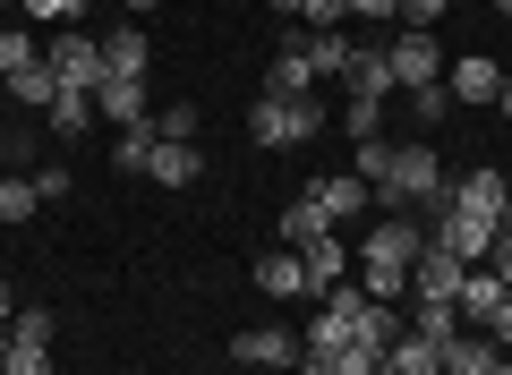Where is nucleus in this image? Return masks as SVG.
<instances>
[{"label": "nucleus", "mask_w": 512, "mask_h": 375, "mask_svg": "<svg viewBox=\"0 0 512 375\" xmlns=\"http://www.w3.org/2000/svg\"><path fill=\"white\" fill-rule=\"evenodd\" d=\"M419 248H427V222H419V214H384L376 231H367V248H359V290H367V299H393V307H402V299H410V265H419Z\"/></svg>", "instance_id": "f257e3e1"}, {"label": "nucleus", "mask_w": 512, "mask_h": 375, "mask_svg": "<svg viewBox=\"0 0 512 375\" xmlns=\"http://www.w3.org/2000/svg\"><path fill=\"white\" fill-rule=\"evenodd\" d=\"M248 137L256 145H308V137H325V94H256V103H248Z\"/></svg>", "instance_id": "f03ea898"}, {"label": "nucleus", "mask_w": 512, "mask_h": 375, "mask_svg": "<svg viewBox=\"0 0 512 375\" xmlns=\"http://www.w3.org/2000/svg\"><path fill=\"white\" fill-rule=\"evenodd\" d=\"M376 197H393V214H410V205H444V162H436V145H393V171H384Z\"/></svg>", "instance_id": "7ed1b4c3"}, {"label": "nucleus", "mask_w": 512, "mask_h": 375, "mask_svg": "<svg viewBox=\"0 0 512 375\" xmlns=\"http://www.w3.org/2000/svg\"><path fill=\"white\" fill-rule=\"evenodd\" d=\"M384 69H393V94L444 86V43H436V26H402V35L384 43Z\"/></svg>", "instance_id": "20e7f679"}, {"label": "nucleus", "mask_w": 512, "mask_h": 375, "mask_svg": "<svg viewBox=\"0 0 512 375\" xmlns=\"http://www.w3.org/2000/svg\"><path fill=\"white\" fill-rule=\"evenodd\" d=\"M43 60H52V77H60L69 94H94V86H103V35H86V26H60V43H52Z\"/></svg>", "instance_id": "39448f33"}, {"label": "nucleus", "mask_w": 512, "mask_h": 375, "mask_svg": "<svg viewBox=\"0 0 512 375\" xmlns=\"http://www.w3.org/2000/svg\"><path fill=\"white\" fill-rule=\"evenodd\" d=\"M427 248L461 256V265H487V248H495V222L461 214V205H436V231H427Z\"/></svg>", "instance_id": "423d86ee"}, {"label": "nucleus", "mask_w": 512, "mask_h": 375, "mask_svg": "<svg viewBox=\"0 0 512 375\" xmlns=\"http://www.w3.org/2000/svg\"><path fill=\"white\" fill-rule=\"evenodd\" d=\"M444 205H461V214H478V222L504 231V222H512V179L504 171H470L461 188H444Z\"/></svg>", "instance_id": "0eeeda50"}, {"label": "nucleus", "mask_w": 512, "mask_h": 375, "mask_svg": "<svg viewBox=\"0 0 512 375\" xmlns=\"http://www.w3.org/2000/svg\"><path fill=\"white\" fill-rule=\"evenodd\" d=\"M495 86H504V69H495L487 52H461V60H444V94H453L461 111H470V103H495Z\"/></svg>", "instance_id": "6e6552de"}, {"label": "nucleus", "mask_w": 512, "mask_h": 375, "mask_svg": "<svg viewBox=\"0 0 512 375\" xmlns=\"http://www.w3.org/2000/svg\"><path fill=\"white\" fill-rule=\"evenodd\" d=\"M350 265H359V256H350V248H342L333 231H325V239H308V248H299V273H308V299L342 290V282H350Z\"/></svg>", "instance_id": "1a4fd4ad"}, {"label": "nucleus", "mask_w": 512, "mask_h": 375, "mask_svg": "<svg viewBox=\"0 0 512 375\" xmlns=\"http://www.w3.org/2000/svg\"><path fill=\"white\" fill-rule=\"evenodd\" d=\"M94 120L146 128V120H154V103H146V77H103V86H94Z\"/></svg>", "instance_id": "9d476101"}, {"label": "nucleus", "mask_w": 512, "mask_h": 375, "mask_svg": "<svg viewBox=\"0 0 512 375\" xmlns=\"http://www.w3.org/2000/svg\"><path fill=\"white\" fill-rule=\"evenodd\" d=\"M308 197L325 205V222H333V231H342L350 214H367V205H376V188H367L359 171H342V179H308Z\"/></svg>", "instance_id": "9b49d317"}, {"label": "nucleus", "mask_w": 512, "mask_h": 375, "mask_svg": "<svg viewBox=\"0 0 512 375\" xmlns=\"http://www.w3.org/2000/svg\"><path fill=\"white\" fill-rule=\"evenodd\" d=\"M231 358L239 367H299V341L282 333V324H248V333L231 341Z\"/></svg>", "instance_id": "f8f14e48"}, {"label": "nucleus", "mask_w": 512, "mask_h": 375, "mask_svg": "<svg viewBox=\"0 0 512 375\" xmlns=\"http://www.w3.org/2000/svg\"><path fill=\"white\" fill-rule=\"evenodd\" d=\"M461 256H444V248H419V265H410V299H461Z\"/></svg>", "instance_id": "ddd939ff"}, {"label": "nucleus", "mask_w": 512, "mask_h": 375, "mask_svg": "<svg viewBox=\"0 0 512 375\" xmlns=\"http://www.w3.org/2000/svg\"><path fill=\"white\" fill-rule=\"evenodd\" d=\"M495 358H504V350H495V341L478 333V324H461V333L444 341V358H436V375H487Z\"/></svg>", "instance_id": "4468645a"}, {"label": "nucleus", "mask_w": 512, "mask_h": 375, "mask_svg": "<svg viewBox=\"0 0 512 375\" xmlns=\"http://www.w3.org/2000/svg\"><path fill=\"white\" fill-rule=\"evenodd\" d=\"M146 69H154L146 26H120V35H103V77H146Z\"/></svg>", "instance_id": "2eb2a0df"}, {"label": "nucleus", "mask_w": 512, "mask_h": 375, "mask_svg": "<svg viewBox=\"0 0 512 375\" xmlns=\"http://www.w3.org/2000/svg\"><path fill=\"white\" fill-rule=\"evenodd\" d=\"M504 290H512V282H504L495 265H470V273H461V299H453V307H461V324H487Z\"/></svg>", "instance_id": "dca6fc26"}, {"label": "nucleus", "mask_w": 512, "mask_h": 375, "mask_svg": "<svg viewBox=\"0 0 512 375\" xmlns=\"http://www.w3.org/2000/svg\"><path fill=\"white\" fill-rule=\"evenodd\" d=\"M256 290H265V299H308V273H299V248H274V256H256Z\"/></svg>", "instance_id": "f3484780"}, {"label": "nucleus", "mask_w": 512, "mask_h": 375, "mask_svg": "<svg viewBox=\"0 0 512 375\" xmlns=\"http://www.w3.org/2000/svg\"><path fill=\"white\" fill-rule=\"evenodd\" d=\"M197 171H205V154H197V145H171V137H154V154H146V179H163V188H188Z\"/></svg>", "instance_id": "a211bd4d"}, {"label": "nucleus", "mask_w": 512, "mask_h": 375, "mask_svg": "<svg viewBox=\"0 0 512 375\" xmlns=\"http://www.w3.org/2000/svg\"><path fill=\"white\" fill-rule=\"evenodd\" d=\"M0 94H9L18 111H52V103H60V77H52V60H35V69H18Z\"/></svg>", "instance_id": "6ab92c4d"}, {"label": "nucleus", "mask_w": 512, "mask_h": 375, "mask_svg": "<svg viewBox=\"0 0 512 375\" xmlns=\"http://www.w3.org/2000/svg\"><path fill=\"white\" fill-rule=\"evenodd\" d=\"M325 231H333V222H325V205H316V197L282 205V248H308V239H325Z\"/></svg>", "instance_id": "aec40b11"}, {"label": "nucleus", "mask_w": 512, "mask_h": 375, "mask_svg": "<svg viewBox=\"0 0 512 375\" xmlns=\"http://www.w3.org/2000/svg\"><path fill=\"white\" fill-rule=\"evenodd\" d=\"M35 205H43V188L26 171H0V222L18 231V222H35Z\"/></svg>", "instance_id": "412c9836"}, {"label": "nucleus", "mask_w": 512, "mask_h": 375, "mask_svg": "<svg viewBox=\"0 0 512 375\" xmlns=\"http://www.w3.org/2000/svg\"><path fill=\"white\" fill-rule=\"evenodd\" d=\"M436 341H427V333H410V324H402V333H393V375H436Z\"/></svg>", "instance_id": "4be33fe9"}, {"label": "nucleus", "mask_w": 512, "mask_h": 375, "mask_svg": "<svg viewBox=\"0 0 512 375\" xmlns=\"http://www.w3.org/2000/svg\"><path fill=\"white\" fill-rule=\"evenodd\" d=\"M342 86H350V94H376V103H384V94H393V69H384V52H350Z\"/></svg>", "instance_id": "5701e85b"}, {"label": "nucleus", "mask_w": 512, "mask_h": 375, "mask_svg": "<svg viewBox=\"0 0 512 375\" xmlns=\"http://www.w3.org/2000/svg\"><path fill=\"white\" fill-rule=\"evenodd\" d=\"M256 94H316V69L299 52H274V69H265V86Z\"/></svg>", "instance_id": "b1692460"}, {"label": "nucleus", "mask_w": 512, "mask_h": 375, "mask_svg": "<svg viewBox=\"0 0 512 375\" xmlns=\"http://www.w3.org/2000/svg\"><path fill=\"white\" fill-rule=\"evenodd\" d=\"M35 60H43V43L26 35V26H0V86H9L18 69H35Z\"/></svg>", "instance_id": "393cba45"}, {"label": "nucleus", "mask_w": 512, "mask_h": 375, "mask_svg": "<svg viewBox=\"0 0 512 375\" xmlns=\"http://www.w3.org/2000/svg\"><path fill=\"white\" fill-rule=\"evenodd\" d=\"M94 128V94H69L60 86V103H52V137H86Z\"/></svg>", "instance_id": "a878e982"}, {"label": "nucleus", "mask_w": 512, "mask_h": 375, "mask_svg": "<svg viewBox=\"0 0 512 375\" xmlns=\"http://www.w3.org/2000/svg\"><path fill=\"white\" fill-rule=\"evenodd\" d=\"M333 128H350V137H384V103H376V94H350Z\"/></svg>", "instance_id": "bb28decb"}, {"label": "nucleus", "mask_w": 512, "mask_h": 375, "mask_svg": "<svg viewBox=\"0 0 512 375\" xmlns=\"http://www.w3.org/2000/svg\"><path fill=\"white\" fill-rule=\"evenodd\" d=\"M0 375H52V350H35V341H0Z\"/></svg>", "instance_id": "cd10ccee"}, {"label": "nucleus", "mask_w": 512, "mask_h": 375, "mask_svg": "<svg viewBox=\"0 0 512 375\" xmlns=\"http://www.w3.org/2000/svg\"><path fill=\"white\" fill-rule=\"evenodd\" d=\"M350 52H359V43H342V35H316V43H308V69H316V77H342V69H350Z\"/></svg>", "instance_id": "c85d7f7f"}, {"label": "nucleus", "mask_w": 512, "mask_h": 375, "mask_svg": "<svg viewBox=\"0 0 512 375\" xmlns=\"http://www.w3.org/2000/svg\"><path fill=\"white\" fill-rule=\"evenodd\" d=\"M342 375H393V350H376V341H342Z\"/></svg>", "instance_id": "c756f323"}, {"label": "nucleus", "mask_w": 512, "mask_h": 375, "mask_svg": "<svg viewBox=\"0 0 512 375\" xmlns=\"http://www.w3.org/2000/svg\"><path fill=\"white\" fill-rule=\"evenodd\" d=\"M154 137H171V145H197V103H171V111H154Z\"/></svg>", "instance_id": "7c9ffc66"}, {"label": "nucleus", "mask_w": 512, "mask_h": 375, "mask_svg": "<svg viewBox=\"0 0 512 375\" xmlns=\"http://www.w3.org/2000/svg\"><path fill=\"white\" fill-rule=\"evenodd\" d=\"M410 111H419V128H444V120H453V94H444V86H419V94H410Z\"/></svg>", "instance_id": "2f4dec72"}, {"label": "nucleus", "mask_w": 512, "mask_h": 375, "mask_svg": "<svg viewBox=\"0 0 512 375\" xmlns=\"http://www.w3.org/2000/svg\"><path fill=\"white\" fill-rule=\"evenodd\" d=\"M342 18H350V0H308V9H299L308 35H342Z\"/></svg>", "instance_id": "473e14b6"}, {"label": "nucleus", "mask_w": 512, "mask_h": 375, "mask_svg": "<svg viewBox=\"0 0 512 375\" xmlns=\"http://www.w3.org/2000/svg\"><path fill=\"white\" fill-rule=\"evenodd\" d=\"M9 341H35V350H52V316H43V307H18V316H9Z\"/></svg>", "instance_id": "72a5a7b5"}, {"label": "nucleus", "mask_w": 512, "mask_h": 375, "mask_svg": "<svg viewBox=\"0 0 512 375\" xmlns=\"http://www.w3.org/2000/svg\"><path fill=\"white\" fill-rule=\"evenodd\" d=\"M384 171H393V145H384V137H359V179H367V188H384Z\"/></svg>", "instance_id": "f704fd0d"}, {"label": "nucleus", "mask_w": 512, "mask_h": 375, "mask_svg": "<svg viewBox=\"0 0 512 375\" xmlns=\"http://www.w3.org/2000/svg\"><path fill=\"white\" fill-rule=\"evenodd\" d=\"M478 333H487V341H495V350H512V290H504V299H495V316H487V324H478Z\"/></svg>", "instance_id": "c9c22d12"}, {"label": "nucleus", "mask_w": 512, "mask_h": 375, "mask_svg": "<svg viewBox=\"0 0 512 375\" xmlns=\"http://www.w3.org/2000/svg\"><path fill=\"white\" fill-rule=\"evenodd\" d=\"M26 18H35V26H69L77 0H26Z\"/></svg>", "instance_id": "e433bc0d"}, {"label": "nucleus", "mask_w": 512, "mask_h": 375, "mask_svg": "<svg viewBox=\"0 0 512 375\" xmlns=\"http://www.w3.org/2000/svg\"><path fill=\"white\" fill-rule=\"evenodd\" d=\"M350 18H376V26H393V18H402V0H350Z\"/></svg>", "instance_id": "4c0bfd02"}, {"label": "nucleus", "mask_w": 512, "mask_h": 375, "mask_svg": "<svg viewBox=\"0 0 512 375\" xmlns=\"http://www.w3.org/2000/svg\"><path fill=\"white\" fill-rule=\"evenodd\" d=\"M444 18V0H402V26H436Z\"/></svg>", "instance_id": "58836bf2"}, {"label": "nucleus", "mask_w": 512, "mask_h": 375, "mask_svg": "<svg viewBox=\"0 0 512 375\" xmlns=\"http://www.w3.org/2000/svg\"><path fill=\"white\" fill-rule=\"evenodd\" d=\"M487 265H495V273H504V282H512V222H504V231H495V248H487Z\"/></svg>", "instance_id": "ea45409f"}, {"label": "nucleus", "mask_w": 512, "mask_h": 375, "mask_svg": "<svg viewBox=\"0 0 512 375\" xmlns=\"http://www.w3.org/2000/svg\"><path fill=\"white\" fill-rule=\"evenodd\" d=\"M9 316H18V290L0 282V341H9Z\"/></svg>", "instance_id": "a19ab883"}, {"label": "nucleus", "mask_w": 512, "mask_h": 375, "mask_svg": "<svg viewBox=\"0 0 512 375\" xmlns=\"http://www.w3.org/2000/svg\"><path fill=\"white\" fill-rule=\"evenodd\" d=\"M495 111H504V120H512V77H504V86H495Z\"/></svg>", "instance_id": "79ce46f5"}, {"label": "nucleus", "mask_w": 512, "mask_h": 375, "mask_svg": "<svg viewBox=\"0 0 512 375\" xmlns=\"http://www.w3.org/2000/svg\"><path fill=\"white\" fill-rule=\"evenodd\" d=\"M265 9H282V18H299V9H308V0H265Z\"/></svg>", "instance_id": "37998d69"}, {"label": "nucleus", "mask_w": 512, "mask_h": 375, "mask_svg": "<svg viewBox=\"0 0 512 375\" xmlns=\"http://www.w3.org/2000/svg\"><path fill=\"white\" fill-rule=\"evenodd\" d=\"M248 375H299V367H248Z\"/></svg>", "instance_id": "c03bdc74"}, {"label": "nucleus", "mask_w": 512, "mask_h": 375, "mask_svg": "<svg viewBox=\"0 0 512 375\" xmlns=\"http://www.w3.org/2000/svg\"><path fill=\"white\" fill-rule=\"evenodd\" d=\"M487 375H512V358H495V367H487Z\"/></svg>", "instance_id": "a18cd8bd"}, {"label": "nucleus", "mask_w": 512, "mask_h": 375, "mask_svg": "<svg viewBox=\"0 0 512 375\" xmlns=\"http://www.w3.org/2000/svg\"><path fill=\"white\" fill-rule=\"evenodd\" d=\"M495 18H512V0H495Z\"/></svg>", "instance_id": "49530a36"}, {"label": "nucleus", "mask_w": 512, "mask_h": 375, "mask_svg": "<svg viewBox=\"0 0 512 375\" xmlns=\"http://www.w3.org/2000/svg\"><path fill=\"white\" fill-rule=\"evenodd\" d=\"M128 9H154V0H128Z\"/></svg>", "instance_id": "de8ad7c7"}]
</instances>
